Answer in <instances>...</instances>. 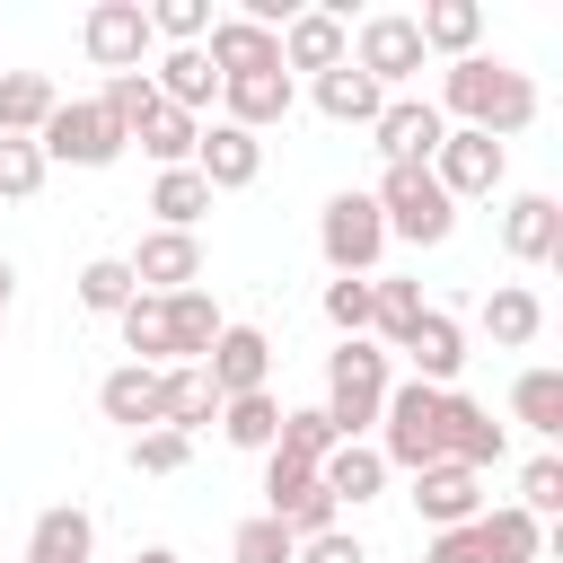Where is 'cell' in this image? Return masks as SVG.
Returning a JSON list of instances; mask_svg holds the SVG:
<instances>
[{"label": "cell", "mask_w": 563, "mask_h": 563, "mask_svg": "<svg viewBox=\"0 0 563 563\" xmlns=\"http://www.w3.org/2000/svg\"><path fill=\"white\" fill-rule=\"evenodd\" d=\"M317 484H325V493H334V510H343V501H352V510H361V501H369V493H378V484H387V457H378V449H369V440H334V457H325V466H317Z\"/></svg>", "instance_id": "obj_26"}, {"label": "cell", "mask_w": 563, "mask_h": 563, "mask_svg": "<svg viewBox=\"0 0 563 563\" xmlns=\"http://www.w3.org/2000/svg\"><path fill=\"white\" fill-rule=\"evenodd\" d=\"M132 563H176V554H167V545H141V554H132Z\"/></svg>", "instance_id": "obj_51"}, {"label": "cell", "mask_w": 563, "mask_h": 563, "mask_svg": "<svg viewBox=\"0 0 563 563\" xmlns=\"http://www.w3.org/2000/svg\"><path fill=\"white\" fill-rule=\"evenodd\" d=\"M325 325H334L343 343H352V334H369V282H352V273H343V282H325Z\"/></svg>", "instance_id": "obj_46"}, {"label": "cell", "mask_w": 563, "mask_h": 563, "mask_svg": "<svg viewBox=\"0 0 563 563\" xmlns=\"http://www.w3.org/2000/svg\"><path fill=\"white\" fill-rule=\"evenodd\" d=\"M378 106H387V88H378V79H361V70H352V53L317 79V114H325V123H378Z\"/></svg>", "instance_id": "obj_27"}, {"label": "cell", "mask_w": 563, "mask_h": 563, "mask_svg": "<svg viewBox=\"0 0 563 563\" xmlns=\"http://www.w3.org/2000/svg\"><path fill=\"white\" fill-rule=\"evenodd\" d=\"M378 220H387V238H405V246H440L449 229H457V202L431 185V167H387L378 176Z\"/></svg>", "instance_id": "obj_3"}, {"label": "cell", "mask_w": 563, "mask_h": 563, "mask_svg": "<svg viewBox=\"0 0 563 563\" xmlns=\"http://www.w3.org/2000/svg\"><path fill=\"white\" fill-rule=\"evenodd\" d=\"M264 519H282L290 537H325V528H334V493H325L308 466L264 457Z\"/></svg>", "instance_id": "obj_8"}, {"label": "cell", "mask_w": 563, "mask_h": 563, "mask_svg": "<svg viewBox=\"0 0 563 563\" xmlns=\"http://www.w3.org/2000/svg\"><path fill=\"white\" fill-rule=\"evenodd\" d=\"M510 413H519L537 440H554V431H563V369H519V387H510Z\"/></svg>", "instance_id": "obj_35"}, {"label": "cell", "mask_w": 563, "mask_h": 563, "mask_svg": "<svg viewBox=\"0 0 563 563\" xmlns=\"http://www.w3.org/2000/svg\"><path fill=\"white\" fill-rule=\"evenodd\" d=\"M475 537H484V563H537V554H545V528H537L519 501H510V510H484Z\"/></svg>", "instance_id": "obj_32"}, {"label": "cell", "mask_w": 563, "mask_h": 563, "mask_svg": "<svg viewBox=\"0 0 563 563\" xmlns=\"http://www.w3.org/2000/svg\"><path fill=\"white\" fill-rule=\"evenodd\" d=\"M194 176H202L211 194H238V185H255V176H264V141H255V132H238V123H211V132L194 141Z\"/></svg>", "instance_id": "obj_16"}, {"label": "cell", "mask_w": 563, "mask_h": 563, "mask_svg": "<svg viewBox=\"0 0 563 563\" xmlns=\"http://www.w3.org/2000/svg\"><path fill=\"white\" fill-rule=\"evenodd\" d=\"M123 264H132V290H150V299H176V290L202 282V246H194V229H150L141 255H123Z\"/></svg>", "instance_id": "obj_12"}, {"label": "cell", "mask_w": 563, "mask_h": 563, "mask_svg": "<svg viewBox=\"0 0 563 563\" xmlns=\"http://www.w3.org/2000/svg\"><path fill=\"white\" fill-rule=\"evenodd\" d=\"M202 53H211V70H220V79H255V70H282V35L246 26L238 9H229V18H211V44H202Z\"/></svg>", "instance_id": "obj_19"}, {"label": "cell", "mask_w": 563, "mask_h": 563, "mask_svg": "<svg viewBox=\"0 0 563 563\" xmlns=\"http://www.w3.org/2000/svg\"><path fill=\"white\" fill-rule=\"evenodd\" d=\"M220 97H229V114L220 123H238V132H264V123H282L290 114V70H255V79H220Z\"/></svg>", "instance_id": "obj_24"}, {"label": "cell", "mask_w": 563, "mask_h": 563, "mask_svg": "<svg viewBox=\"0 0 563 563\" xmlns=\"http://www.w3.org/2000/svg\"><path fill=\"white\" fill-rule=\"evenodd\" d=\"M537 325H545V308H537V290H528V282H501V290L484 299V334H493L501 352L537 343Z\"/></svg>", "instance_id": "obj_31"}, {"label": "cell", "mask_w": 563, "mask_h": 563, "mask_svg": "<svg viewBox=\"0 0 563 563\" xmlns=\"http://www.w3.org/2000/svg\"><path fill=\"white\" fill-rule=\"evenodd\" d=\"M501 246H510L519 264H554V255H563V211H554V194H519L510 220H501Z\"/></svg>", "instance_id": "obj_20"}, {"label": "cell", "mask_w": 563, "mask_h": 563, "mask_svg": "<svg viewBox=\"0 0 563 563\" xmlns=\"http://www.w3.org/2000/svg\"><path fill=\"white\" fill-rule=\"evenodd\" d=\"M413 35H422V53L466 62V53H475V35H484V9H475V0H431V9L413 18Z\"/></svg>", "instance_id": "obj_30"}, {"label": "cell", "mask_w": 563, "mask_h": 563, "mask_svg": "<svg viewBox=\"0 0 563 563\" xmlns=\"http://www.w3.org/2000/svg\"><path fill=\"white\" fill-rule=\"evenodd\" d=\"M132 141H141L158 167H194V141H202V123H194V114H176V106H158V114H150Z\"/></svg>", "instance_id": "obj_37"}, {"label": "cell", "mask_w": 563, "mask_h": 563, "mask_svg": "<svg viewBox=\"0 0 563 563\" xmlns=\"http://www.w3.org/2000/svg\"><path fill=\"white\" fill-rule=\"evenodd\" d=\"M519 510H528L537 528L563 510V457H528V475H519Z\"/></svg>", "instance_id": "obj_43"}, {"label": "cell", "mask_w": 563, "mask_h": 563, "mask_svg": "<svg viewBox=\"0 0 563 563\" xmlns=\"http://www.w3.org/2000/svg\"><path fill=\"white\" fill-rule=\"evenodd\" d=\"M220 325H229V317L211 308V290H176V299H167V369H176V361H202V352L220 343Z\"/></svg>", "instance_id": "obj_25"}, {"label": "cell", "mask_w": 563, "mask_h": 563, "mask_svg": "<svg viewBox=\"0 0 563 563\" xmlns=\"http://www.w3.org/2000/svg\"><path fill=\"white\" fill-rule=\"evenodd\" d=\"M264 457H290V466H308V475H317V466L334 457V422H325L317 405H299V413H282V431H273V449H264Z\"/></svg>", "instance_id": "obj_33"}, {"label": "cell", "mask_w": 563, "mask_h": 563, "mask_svg": "<svg viewBox=\"0 0 563 563\" xmlns=\"http://www.w3.org/2000/svg\"><path fill=\"white\" fill-rule=\"evenodd\" d=\"M97 554V519L79 501H53L35 528H26V563H88Z\"/></svg>", "instance_id": "obj_22"}, {"label": "cell", "mask_w": 563, "mask_h": 563, "mask_svg": "<svg viewBox=\"0 0 563 563\" xmlns=\"http://www.w3.org/2000/svg\"><path fill=\"white\" fill-rule=\"evenodd\" d=\"M378 422H387V440H378V457H387V466H405V475L440 466V440H431V422H440V387H422V378L387 387Z\"/></svg>", "instance_id": "obj_6"}, {"label": "cell", "mask_w": 563, "mask_h": 563, "mask_svg": "<svg viewBox=\"0 0 563 563\" xmlns=\"http://www.w3.org/2000/svg\"><path fill=\"white\" fill-rule=\"evenodd\" d=\"M431 440H440L449 466H475V475L501 457V422H493L475 396H457V387H440V422H431Z\"/></svg>", "instance_id": "obj_13"}, {"label": "cell", "mask_w": 563, "mask_h": 563, "mask_svg": "<svg viewBox=\"0 0 563 563\" xmlns=\"http://www.w3.org/2000/svg\"><path fill=\"white\" fill-rule=\"evenodd\" d=\"M369 132H378L387 167H431V150L449 141V123H440V106H431V97H387Z\"/></svg>", "instance_id": "obj_11"}, {"label": "cell", "mask_w": 563, "mask_h": 563, "mask_svg": "<svg viewBox=\"0 0 563 563\" xmlns=\"http://www.w3.org/2000/svg\"><path fill=\"white\" fill-rule=\"evenodd\" d=\"M97 405H106V422H132V431H158V369H141V361H123V369H106V387H97Z\"/></svg>", "instance_id": "obj_28"}, {"label": "cell", "mask_w": 563, "mask_h": 563, "mask_svg": "<svg viewBox=\"0 0 563 563\" xmlns=\"http://www.w3.org/2000/svg\"><path fill=\"white\" fill-rule=\"evenodd\" d=\"M220 413V396H211V378H202V361H176V369H158V431H202Z\"/></svg>", "instance_id": "obj_21"}, {"label": "cell", "mask_w": 563, "mask_h": 563, "mask_svg": "<svg viewBox=\"0 0 563 563\" xmlns=\"http://www.w3.org/2000/svg\"><path fill=\"white\" fill-rule=\"evenodd\" d=\"M449 114L466 123V132H484V141H510V132H528L537 123V88H528V70H510V62H493V53H466V62H449ZM440 114V123H449Z\"/></svg>", "instance_id": "obj_1"}, {"label": "cell", "mask_w": 563, "mask_h": 563, "mask_svg": "<svg viewBox=\"0 0 563 563\" xmlns=\"http://www.w3.org/2000/svg\"><path fill=\"white\" fill-rule=\"evenodd\" d=\"M132 299H141V290H132V264H123V255H97V264L79 273V308H88V317H123Z\"/></svg>", "instance_id": "obj_38"}, {"label": "cell", "mask_w": 563, "mask_h": 563, "mask_svg": "<svg viewBox=\"0 0 563 563\" xmlns=\"http://www.w3.org/2000/svg\"><path fill=\"white\" fill-rule=\"evenodd\" d=\"M422 62H431V53H422V35H413V18H405V9H378V18H361V44H352V70H361V79H378V88H405Z\"/></svg>", "instance_id": "obj_7"}, {"label": "cell", "mask_w": 563, "mask_h": 563, "mask_svg": "<svg viewBox=\"0 0 563 563\" xmlns=\"http://www.w3.org/2000/svg\"><path fill=\"white\" fill-rule=\"evenodd\" d=\"M413 510H422V528H466V519H484V475L440 457L413 475Z\"/></svg>", "instance_id": "obj_15"}, {"label": "cell", "mask_w": 563, "mask_h": 563, "mask_svg": "<svg viewBox=\"0 0 563 563\" xmlns=\"http://www.w3.org/2000/svg\"><path fill=\"white\" fill-rule=\"evenodd\" d=\"M317 246H325L334 282H343V273L369 282V264L387 255V220H378V202H369V194H334V202L317 211Z\"/></svg>", "instance_id": "obj_5"}, {"label": "cell", "mask_w": 563, "mask_h": 563, "mask_svg": "<svg viewBox=\"0 0 563 563\" xmlns=\"http://www.w3.org/2000/svg\"><path fill=\"white\" fill-rule=\"evenodd\" d=\"M387 387H396V378H387V352H378L369 334H352L343 352H325V405H317V413L334 422V440H361V431L378 422Z\"/></svg>", "instance_id": "obj_2"}, {"label": "cell", "mask_w": 563, "mask_h": 563, "mask_svg": "<svg viewBox=\"0 0 563 563\" xmlns=\"http://www.w3.org/2000/svg\"><path fill=\"white\" fill-rule=\"evenodd\" d=\"M150 88H158V106L202 114V106H211V88H220V70H211V53H202V44H176V53L150 70Z\"/></svg>", "instance_id": "obj_23"}, {"label": "cell", "mask_w": 563, "mask_h": 563, "mask_svg": "<svg viewBox=\"0 0 563 563\" xmlns=\"http://www.w3.org/2000/svg\"><path fill=\"white\" fill-rule=\"evenodd\" d=\"M0 325H9V317H0Z\"/></svg>", "instance_id": "obj_52"}, {"label": "cell", "mask_w": 563, "mask_h": 563, "mask_svg": "<svg viewBox=\"0 0 563 563\" xmlns=\"http://www.w3.org/2000/svg\"><path fill=\"white\" fill-rule=\"evenodd\" d=\"M264 369H273V343L255 334V325H220V343L202 352V378H211V396L229 405V396H255L264 387Z\"/></svg>", "instance_id": "obj_14"}, {"label": "cell", "mask_w": 563, "mask_h": 563, "mask_svg": "<svg viewBox=\"0 0 563 563\" xmlns=\"http://www.w3.org/2000/svg\"><path fill=\"white\" fill-rule=\"evenodd\" d=\"M150 211H158V229H194V220L211 211V185H202L194 167H158V185H150Z\"/></svg>", "instance_id": "obj_34"}, {"label": "cell", "mask_w": 563, "mask_h": 563, "mask_svg": "<svg viewBox=\"0 0 563 563\" xmlns=\"http://www.w3.org/2000/svg\"><path fill=\"white\" fill-rule=\"evenodd\" d=\"M220 431H229V449H273V431H282V405L255 387V396H229L220 405Z\"/></svg>", "instance_id": "obj_40"}, {"label": "cell", "mask_w": 563, "mask_h": 563, "mask_svg": "<svg viewBox=\"0 0 563 563\" xmlns=\"http://www.w3.org/2000/svg\"><path fill=\"white\" fill-rule=\"evenodd\" d=\"M9 290H18V264L0 255V317H9Z\"/></svg>", "instance_id": "obj_50"}, {"label": "cell", "mask_w": 563, "mask_h": 563, "mask_svg": "<svg viewBox=\"0 0 563 563\" xmlns=\"http://www.w3.org/2000/svg\"><path fill=\"white\" fill-rule=\"evenodd\" d=\"M290 563H369V545L361 537H343V528H325V537H299V554Z\"/></svg>", "instance_id": "obj_48"}, {"label": "cell", "mask_w": 563, "mask_h": 563, "mask_svg": "<svg viewBox=\"0 0 563 563\" xmlns=\"http://www.w3.org/2000/svg\"><path fill=\"white\" fill-rule=\"evenodd\" d=\"M53 106H62V97H53L44 70H0V132H9V141H35Z\"/></svg>", "instance_id": "obj_29"}, {"label": "cell", "mask_w": 563, "mask_h": 563, "mask_svg": "<svg viewBox=\"0 0 563 563\" xmlns=\"http://www.w3.org/2000/svg\"><path fill=\"white\" fill-rule=\"evenodd\" d=\"M185 457H194L185 431H132V466H141V475H176Z\"/></svg>", "instance_id": "obj_47"}, {"label": "cell", "mask_w": 563, "mask_h": 563, "mask_svg": "<svg viewBox=\"0 0 563 563\" xmlns=\"http://www.w3.org/2000/svg\"><path fill=\"white\" fill-rule=\"evenodd\" d=\"M405 361H413V378L422 387H449L457 378V361H466V334H457V317L449 308H422L413 325H405V343H396Z\"/></svg>", "instance_id": "obj_17"}, {"label": "cell", "mask_w": 563, "mask_h": 563, "mask_svg": "<svg viewBox=\"0 0 563 563\" xmlns=\"http://www.w3.org/2000/svg\"><path fill=\"white\" fill-rule=\"evenodd\" d=\"M79 44H88L97 70H141V53H150V9H141V0H97L88 26H79Z\"/></svg>", "instance_id": "obj_10"}, {"label": "cell", "mask_w": 563, "mask_h": 563, "mask_svg": "<svg viewBox=\"0 0 563 563\" xmlns=\"http://www.w3.org/2000/svg\"><path fill=\"white\" fill-rule=\"evenodd\" d=\"M35 150H44V167H114V158H123V132L106 123L97 97H62V106L44 114Z\"/></svg>", "instance_id": "obj_4"}, {"label": "cell", "mask_w": 563, "mask_h": 563, "mask_svg": "<svg viewBox=\"0 0 563 563\" xmlns=\"http://www.w3.org/2000/svg\"><path fill=\"white\" fill-rule=\"evenodd\" d=\"M422 563H484V537H475V519L466 528H431V554Z\"/></svg>", "instance_id": "obj_49"}, {"label": "cell", "mask_w": 563, "mask_h": 563, "mask_svg": "<svg viewBox=\"0 0 563 563\" xmlns=\"http://www.w3.org/2000/svg\"><path fill=\"white\" fill-rule=\"evenodd\" d=\"M352 53V35H343V18L334 9H290V26H282V70H334Z\"/></svg>", "instance_id": "obj_18"}, {"label": "cell", "mask_w": 563, "mask_h": 563, "mask_svg": "<svg viewBox=\"0 0 563 563\" xmlns=\"http://www.w3.org/2000/svg\"><path fill=\"white\" fill-rule=\"evenodd\" d=\"M150 35H167V44H202V35H211V0H158V9H150Z\"/></svg>", "instance_id": "obj_45"}, {"label": "cell", "mask_w": 563, "mask_h": 563, "mask_svg": "<svg viewBox=\"0 0 563 563\" xmlns=\"http://www.w3.org/2000/svg\"><path fill=\"white\" fill-rule=\"evenodd\" d=\"M422 317V282H396V273H369V325L387 343H405V325Z\"/></svg>", "instance_id": "obj_39"}, {"label": "cell", "mask_w": 563, "mask_h": 563, "mask_svg": "<svg viewBox=\"0 0 563 563\" xmlns=\"http://www.w3.org/2000/svg\"><path fill=\"white\" fill-rule=\"evenodd\" d=\"M97 106H106V123H114V132H123V141H132V132H141V123H150V114H158V88H150V70H114V79H106V97H97Z\"/></svg>", "instance_id": "obj_36"}, {"label": "cell", "mask_w": 563, "mask_h": 563, "mask_svg": "<svg viewBox=\"0 0 563 563\" xmlns=\"http://www.w3.org/2000/svg\"><path fill=\"white\" fill-rule=\"evenodd\" d=\"M229 554H238V563H290V554H299V537H290L282 519H264V510H255V519H238Z\"/></svg>", "instance_id": "obj_42"}, {"label": "cell", "mask_w": 563, "mask_h": 563, "mask_svg": "<svg viewBox=\"0 0 563 563\" xmlns=\"http://www.w3.org/2000/svg\"><path fill=\"white\" fill-rule=\"evenodd\" d=\"M35 185H44V150H35V141H9V132H0V202H26Z\"/></svg>", "instance_id": "obj_44"}, {"label": "cell", "mask_w": 563, "mask_h": 563, "mask_svg": "<svg viewBox=\"0 0 563 563\" xmlns=\"http://www.w3.org/2000/svg\"><path fill=\"white\" fill-rule=\"evenodd\" d=\"M123 343L141 352V369H158V361H167V299H150V290H141V299L123 308Z\"/></svg>", "instance_id": "obj_41"}, {"label": "cell", "mask_w": 563, "mask_h": 563, "mask_svg": "<svg viewBox=\"0 0 563 563\" xmlns=\"http://www.w3.org/2000/svg\"><path fill=\"white\" fill-rule=\"evenodd\" d=\"M501 167H510V158H501V141H484V132H466V123H457V132L431 150V185H440L449 202L493 194V185H501Z\"/></svg>", "instance_id": "obj_9"}]
</instances>
